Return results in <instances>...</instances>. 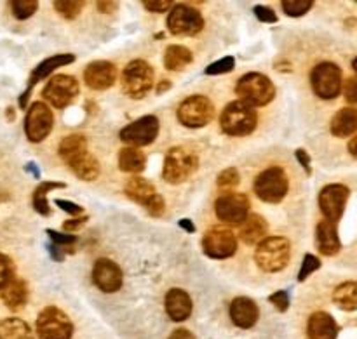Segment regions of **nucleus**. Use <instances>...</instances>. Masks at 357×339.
I'll list each match as a JSON object with an SVG mask.
<instances>
[{
  "label": "nucleus",
  "instance_id": "f257e3e1",
  "mask_svg": "<svg viewBox=\"0 0 357 339\" xmlns=\"http://www.w3.org/2000/svg\"><path fill=\"white\" fill-rule=\"evenodd\" d=\"M257 110L241 100L227 104L222 111V117H220L222 131L229 136H236V138L251 134L257 129Z\"/></svg>",
  "mask_w": 357,
  "mask_h": 339
},
{
  "label": "nucleus",
  "instance_id": "f03ea898",
  "mask_svg": "<svg viewBox=\"0 0 357 339\" xmlns=\"http://www.w3.org/2000/svg\"><path fill=\"white\" fill-rule=\"evenodd\" d=\"M291 256V244L284 237H265L257 247L255 260L260 270L275 274L286 268Z\"/></svg>",
  "mask_w": 357,
  "mask_h": 339
},
{
  "label": "nucleus",
  "instance_id": "7ed1b4c3",
  "mask_svg": "<svg viewBox=\"0 0 357 339\" xmlns=\"http://www.w3.org/2000/svg\"><path fill=\"white\" fill-rule=\"evenodd\" d=\"M236 93L241 96V101L250 107H265L275 97V87L267 75L251 72L241 77L236 86Z\"/></svg>",
  "mask_w": 357,
  "mask_h": 339
},
{
  "label": "nucleus",
  "instance_id": "20e7f679",
  "mask_svg": "<svg viewBox=\"0 0 357 339\" xmlns=\"http://www.w3.org/2000/svg\"><path fill=\"white\" fill-rule=\"evenodd\" d=\"M197 167L199 159L194 152L183 148V146H174L166 153L162 178L166 183L180 184L187 181L197 171Z\"/></svg>",
  "mask_w": 357,
  "mask_h": 339
},
{
  "label": "nucleus",
  "instance_id": "39448f33",
  "mask_svg": "<svg viewBox=\"0 0 357 339\" xmlns=\"http://www.w3.org/2000/svg\"><path fill=\"white\" fill-rule=\"evenodd\" d=\"M122 90L131 100H142L153 86V68L143 59L128 63L121 75Z\"/></svg>",
  "mask_w": 357,
  "mask_h": 339
},
{
  "label": "nucleus",
  "instance_id": "423d86ee",
  "mask_svg": "<svg viewBox=\"0 0 357 339\" xmlns=\"http://www.w3.org/2000/svg\"><path fill=\"white\" fill-rule=\"evenodd\" d=\"M289 180L281 167H268L255 180V194L267 204H279L288 195Z\"/></svg>",
  "mask_w": 357,
  "mask_h": 339
},
{
  "label": "nucleus",
  "instance_id": "0eeeda50",
  "mask_svg": "<svg viewBox=\"0 0 357 339\" xmlns=\"http://www.w3.org/2000/svg\"><path fill=\"white\" fill-rule=\"evenodd\" d=\"M310 84H312V90L321 100H335L342 93V86H344L340 66L335 63H319L310 72Z\"/></svg>",
  "mask_w": 357,
  "mask_h": 339
},
{
  "label": "nucleus",
  "instance_id": "6e6552de",
  "mask_svg": "<svg viewBox=\"0 0 357 339\" xmlns=\"http://www.w3.org/2000/svg\"><path fill=\"white\" fill-rule=\"evenodd\" d=\"M215 117V107L211 100L202 94L187 97L178 108V120L190 129H199L208 125Z\"/></svg>",
  "mask_w": 357,
  "mask_h": 339
},
{
  "label": "nucleus",
  "instance_id": "1a4fd4ad",
  "mask_svg": "<svg viewBox=\"0 0 357 339\" xmlns=\"http://www.w3.org/2000/svg\"><path fill=\"white\" fill-rule=\"evenodd\" d=\"M37 334L40 339H70L73 324L65 312L56 306H47L37 317Z\"/></svg>",
  "mask_w": 357,
  "mask_h": 339
},
{
  "label": "nucleus",
  "instance_id": "9d476101",
  "mask_svg": "<svg viewBox=\"0 0 357 339\" xmlns=\"http://www.w3.org/2000/svg\"><path fill=\"white\" fill-rule=\"evenodd\" d=\"M167 28L173 35L194 37L204 30V17L197 9L185 3H178L167 16Z\"/></svg>",
  "mask_w": 357,
  "mask_h": 339
},
{
  "label": "nucleus",
  "instance_id": "9b49d317",
  "mask_svg": "<svg viewBox=\"0 0 357 339\" xmlns=\"http://www.w3.org/2000/svg\"><path fill=\"white\" fill-rule=\"evenodd\" d=\"M52 127H54V115L47 104L37 101L28 108L26 118H24V132L31 143L44 141L51 134Z\"/></svg>",
  "mask_w": 357,
  "mask_h": 339
},
{
  "label": "nucleus",
  "instance_id": "f8f14e48",
  "mask_svg": "<svg viewBox=\"0 0 357 339\" xmlns=\"http://www.w3.org/2000/svg\"><path fill=\"white\" fill-rule=\"evenodd\" d=\"M79 94V82L72 75H54L45 84L42 96L51 107L66 108Z\"/></svg>",
  "mask_w": 357,
  "mask_h": 339
},
{
  "label": "nucleus",
  "instance_id": "ddd939ff",
  "mask_svg": "<svg viewBox=\"0 0 357 339\" xmlns=\"http://www.w3.org/2000/svg\"><path fill=\"white\" fill-rule=\"evenodd\" d=\"M215 212L227 225H241L250 216V198L243 194L229 191L216 198Z\"/></svg>",
  "mask_w": 357,
  "mask_h": 339
},
{
  "label": "nucleus",
  "instance_id": "4468645a",
  "mask_svg": "<svg viewBox=\"0 0 357 339\" xmlns=\"http://www.w3.org/2000/svg\"><path fill=\"white\" fill-rule=\"evenodd\" d=\"M157 134H159V118L155 115H145L132 124L126 125L119 138L131 145L132 148H138V146H146L155 141Z\"/></svg>",
  "mask_w": 357,
  "mask_h": 339
},
{
  "label": "nucleus",
  "instance_id": "2eb2a0df",
  "mask_svg": "<svg viewBox=\"0 0 357 339\" xmlns=\"http://www.w3.org/2000/svg\"><path fill=\"white\" fill-rule=\"evenodd\" d=\"M202 251L213 260H227L237 251V239L230 230L211 228L202 239Z\"/></svg>",
  "mask_w": 357,
  "mask_h": 339
},
{
  "label": "nucleus",
  "instance_id": "dca6fc26",
  "mask_svg": "<svg viewBox=\"0 0 357 339\" xmlns=\"http://www.w3.org/2000/svg\"><path fill=\"white\" fill-rule=\"evenodd\" d=\"M349 195H351L349 187L340 183L328 184V187H324L321 190L319 207L324 218H326V221L337 223L342 218V214L345 211V205H347Z\"/></svg>",
  "mask_w": 357,
  "mask_h": 339
},
{
  "label": "nucleus",
  "instance_id": "f3484780",
  "mask_svg": "<svg viewBox=\"0 0 357 339\" xmlns=\"http://www.w3.org/2000/svg\"><path fill=\"white\" fill-rule=\"evenodd\" d=\"M93 282L101 292L114 294L122 287V270L117 263L110 260H98L93 268Z\"/></svg>",
  "mask_w": 357,
  "mask_h": 339
},
{
  "label": "nucleus",
  "instance_id": "a211bd4d",
  "mask_svg": "<svg viewBox=\"0 0 357 339\" xmlns=\"http://www.w3.org/2000/svg\"><path fill=\"white\" fill-rule=\"evenodd\" d=\"M75 61V56L73 54H68V52H65V54H56V56H51V58L44 59L42 63H38L37 68L31 72L30 75V82H28V87L26 90H24L23 94H21L20 97V107L24 108L28 104V97H30L31 94V89H33V86L37 82H40V80L47 79L49 75H51L54 70L61 68V66H66L70 65V63Z\"/></svg>",
  "mask_w": 357,
  "mask_h": 339
},
{
  "label": "nucleus",
  "instance_id": "6ab92c4d",
  "mask_svg": "<svg viewBox=\"0 0 357 339\" xmlns=\"http://www.w3.org/2000/svg\"><path fill=\"white\" fill-rule=\"evenodd\" d=\"M86 86L93 90L110 89L117 80V68L110 61H94L84 72Z\"/></svg>",
  "mask_w": 357,
  "mask_h": 339
},
{
  "label": "nucleus",
  "instance_id": "aec40b11",
  "mask_svg": "<svg viewBox=\"0 0 357 339\" xmlns=\"http://www.w3.org/2000/svg\"><path fill=\"white\" fill-rule=\"evenodd\" d=\"M230 319L241 329H251L260 319V310L253 299L236 298L230 303Z\"/></svg>",
  "mask_w": 357,
  "mask_h": 339
},
{
  "label": "nucleus",
  "instance_id": "412c9836",
  "mask_svg": "<svg viewBox=\"0 0 357 339\" xmlns=\"http://www.w3.org/2000/svg\"><path fill=\"white\" fill-rule=\"evenodd\" d=\"M166 312L174 322H183L192 313V299L183 289H171L166 294Z\"/></svg>",
  "mask_w": 357,
  "mask_h": 339
},
{
  "label": "nucleus",
  "instance_id": "4be33fe9",
  "mask_svg": "<svg viewBox=\"0 0 357 339\" xmlns=\"http://www.w3.org/2000/svg\"><path fill=\"white\" fill-rule=\"evenodd\" d=\"M316 242H317V251H319L323 256H335V254L340 251L342 244L338 239L337 226L331 221H321L316 228Z\"/></svg>",
  "mask_w": 357,
  "mask_h": 339
},
{
  "label": "nucleus",
  "instance_id": "5701e85b",
  "mask_svg": "<svg viewBox=\"0 0 357 339\" xmlns=\"http://www.w3.org/2000/svg\"><path fill=\"white\" fill-rule=\"evenodd\" d=\"M307 333L309 339H337L338 326L330 313L316 312L310 315Z\"/></svg>",
  "mask_w": 357,
  "mask_h": 339
},
{
  "label": "nucleus",
  "instance_id": "b1692460",
  "mask_svg": "<svg viewBox=\"0 0 357 339\" xmlns=\"http://www.w3.org/2000/svg\"><path fill=\"white\" fill-rule=\"evenodd\" d=\"M268 232V225L260 214H250L243 223H241L239 237L248 246L260 244Z\"/></svg>",
  "mask_w": 357,
  "mask_h": 339
},
{
  "label": "nucleus",
  "instance_id": "393cba45",
  "mask_svg": "<svg viewBox=\"0 0 357 339\" xmlns=\"http://www.w3.org/2000/svg\"><path fill=\"white\" fill-rule=\"evenodd\" d=\"M0 298H2L3 305L13 312L23 308L28 301V285L26 282L21 278H13L6 287L0 291Z\"/></svg>",
  "mask_w": 357,
  "mask_h": 339
},
{
  "label": "nucleus",
  "instance_id": "a878e982",
  "mask_svg": "<svg viewBox=\"0 0 357 339\" xmlns=\"http://www.w3.org/2000/svg\"><path fill=\"white\" fill-rule=\"evenodd\" d=\"M357 131V111L354 107L342 108L331 120V132L337 138H347Z\"/></svg>",
  "mask_w": 357,
  "mask_h": 339
},
{
  "label": "nucleus",
  "instance_id": "bb28decb",
  "mask_svg": "<svg viewBox=\"0 0 357 339\" xmlns=\"http://www.w3.org/2000/svg\"><path fill=\"white\" fill-rule=\"evenodd\" d=\"M58 150L63 162L70 166V164L75 162L77 159L87 153V139L82 134H70L61 139Z\"/></svg>",
  "mask_w": 357,
  "mask_h": 339
},
{
  "label": "nucleus",
  "instance_id": "cd10ccee",
  "mask_svg": "<svg viewBox=\"0 0 357 339\" xmlns=\"http://www.w3.org/2000/svg\"><path fill=\"white\" fill-rule=\"evenodd\" d=\"M126 195H128L131 200L138 202L139 205L145 207V205L155 197L157 191H155V187H153L150 181H146L145 178L135 176L128 181V184H126Z\"/></svg>",
  "mask_w": 357,
  "mask_h": 339
},
{
  "label": "nucleus",
  "instance_id": "c85d7f7f",
  "mask_svg": "<svg viewBox=\"0 0 357 339\" xmlns=\"http://www.w3.org/2000/svg\"><path fill=\"white\" fill-rule=\"evenodd\" d=\"M194 61V54L185 45H169L164 52V66L169 72H181Z\"/></svg>",
  "mask_w": 357,
  "mask_h": 339
},
{
  "label": "nucleus",
  "instance_id": "c756f323",
  "mask_svg": "<svg viewBox=\"0 0 357 339\" xmlns=\"http://www.w3.org/2000/svg\"><path fill=\"white\" fill-rule=\"evenodd\" d=\"M117 162L119 169L129 174H138L145 169V155H143L142 150L132 148V146L122 148L121 152H119Z\"/></svg>",
  "mask_w": 357,
  "mask_h": 339
},
{
  "label": "nucleus",
  "instance_id": "7c9ffc66",
  "mask_svg": "<svg viewBox=\"0 0 357 339\" xmlns=\"http://www.w3.org/2000/svg\"><path fill=\"white\" fill-rule=\"evenodd\" d=\"M70 169L73 171L77 178H80L82 181H94L100 176V164H98L96 157L91 155L89 152L86 155H82L80 159H77L75 162L70 164Z\"/></svg>",
  "mask_w": 357,
  "mask_h": 339
},
{
  "label": "nucleus",
  "instance_id": "2f4dec72",
  "mask_svg": "<svg viewBox=\"0 0 357 339\" xmlns=\"http://www.w3.org/2000/svg\"><path fill=\"white\" fill-rule=\"evenodd\" d=\"M333 301L345 312H356L357 310V284L354 281L344 282L338 285L333 292Z\"/></svg>",
  "mask_w": 357,
  "mask_h": 339
},
{
  "label": "nucleus",
  "instance_id": "473e14b6",
  "mask_svg": "<svg viewBox=\"0 0 357 339\" xmlns=\"http://www.w3.org/2000/svg\"><path fill=\"white\" fill-rule=\"evenodd\" d=\"M58 188H66L65 183H59V181H44V183L38 184L33 191V209L42 216L51 214V207H49L47 202V194L52 190H58Z\"/></svg>",
  "mask_w": 357,
  "mask_h": 339
},
{
  "label": "nucleus",
  "instance_id": "72a5a7b5",
  "mask_svg": "<svg viewBox=\"0 0 357 339\" xmlns=\"http://www.w3.org/2000/svg\"><path fill=\"white\" fill-rule=\"evenodd\" d=\"M0 339H33V333L21 319H6L0 322Z\"/></svg>",
  "mask_w": 357,
  "mask_h": 339
},
{
  "label": "nucleus",
  "instance_id": "f704fd0d",
  "mask_svg": "<svg viewBox=\"0 0 357 339\" xmlns=\"http://www.w3.org/2000/svg\"><path fill=\"white\" fill-rule=\"evenodd\" d=\"M9 7L16 19H28L37 13L38 2L37 0H14L9 3Z\"/></svg>",
  "mask_w": 357,
  "mask_h": 339
},
{
  "label": "nucleus",
  "instance_id": "c9c22d12",
  "mask_svg": "<svg viewBox=\"0 0 357 339\" xmlns=\"http://www.w3.org/2000/svg\"><path fill=\"white\" fill-rule=\"evenodd\" d=\"M54 7L61 17H65V19H75L80 14V10H82L84 2L82 0L80 2H77V0H58V2H54Z\"/></svg>",
  "mask_w": 357,
  "mask_h": 339
},
{
  "label": "nucleus",
  "instance_id": "e433bc0d",
  "mask_svg": "<svg viewBox=\"0 0 357 339\" xmlns=\"http://www.w3.org/2000/svg\"><path fill=\"white\" fill-rule=\"evenodd\" d=\"M281 6L288 16L298 17V16H303V14L309 13V10L312 9L314 3H312V0H284Z\"/></svg>",
  "mask_w": 357,
  "mask_h": 339
},
{
  "label": "nucleus",
  "instance_id": "4c0bfd02",
  "mask_svg": "<svg viewBox=\"0 0 357 339\" xmlns=\"http://www.w3.org/2000/svg\"><path fill=\"white\" fill-rule=\"evenodd\" d=\"M241 181V176L239 173H237V169H234V167H229V169L222 171V173L218 174V180H216V184H218L220 190L227 191L229 194L230 190H234V188L239 184Z\"/></svg>",
  "mask_w": 357,
  "mask_h": 339
},
{
  "label": "nucleus",
  "instance_id": "58836bf2",
  "mask_svg": "<svg viewBox=\"0 0 357 339\" xmlns=\"http://www.w3.org/2000/svg\"><path fill=\"white\" fill-rule=\"evenodd\" d=\"M45 233L49 235V239L52 240V244L58 247H61L63 251L66 253H73V251H70L68 247H73L77 242V237L75 235H70V233H59L56 232V230H45Z\"/></svg>",
  "mask_w": 357,
  "mask_h": 339
},
{
  "label": "nucleus",
  "instance_id": "ea45409f",
  "mask_svg": "<svg viewBox=\"0 0 357 339\" xmlns=\"http://www.w3.org/2000/svg\"><path fill=\"white\" fill-rule=\"evenodd\" d=\"M236 68V59L232 56H225V58L218 59V61L211 63L206 68V75H222V73H229Z\"/></svg>",
  "mask_w": 357,
  "mask_h": 339
},
{
  "label": "nucleus",
  "instance_id": "a19ab883",
  "mask_svg": "<svg viewBox=\"0 0 357 339\" xmlns=\"http://www.w3.org/2000/svg\"><path fill=\"white\" fill-rule=\"evenodd\" d=\"M16 270H14V263L10 258L0 254V291L9 284L13 278H16Z\"/></svg>",
  "mask_w": 357,
  "mask_h": 339
},
{
  "label": "nucleus",
  "instance_id": "79ce46f5",
  "mask_svg": "<svg viewBox=\"0 0 357 339\" xmlns=\"http://www.w3.org/2000/svg\"><path fill=\"white\" fill-rule=\"evenodd\" d=\"M319 268H321V261L317 260L314 254H305V258H303L302 261V268H300L298 271V282L307 281V277H309L310 274H314L316 270H319Z\"/></svg>",
  "mask_w": 357,
  "mask_h": 339
},
{
  "label": "nucleus",
  "instance_id": "37998d69",
  "mask_svg": "<svg viewBox=\"0 0 357 339\" xmlns=\"http://www.w3.org/2000/svg\"><path fill=\"white\" fill-rule=\"evenodd\" d=\"M145 209L150 216H153V218H160V216L164 214V211H166V202H164V198L157 194L155 197L145 205Z\"/></svg>",
  "mask_w": 357,
  "mask_h": 339
},
{
  "label": "nucleus",
  "instance_id": "c03bdc74",
  "mask_svg": "<svg viewBox=\"0 0 357 339\" xmlns=\"http://www.w3.org/2000/svg\"><path fill=\"white\" fill-rule=\"evenodd\" d=\"M268 301L279 310V312H286L289 308V296L286 291H278L274 294L268 296Z\"/></svg>",
  "mask_w": 357,
  "mask_h": 339
},
{
  "label": "nucleus",
  "instance_id": "a18cd8bd",
  "mask_svg": "<svg viewBox=\"0 0 357 339\" xmlns=\"http://www.w3.org/2000/svg\"><path fill=\"white\" fill-rule=\"evenodd\" d=\"M255 16H257L260 21H264V23H275V21H278V14L274 13V9L265 6L255 7Z\"/></svg>",
  "mask_w": 357,
  "mask_h": 339
},
{
  "label": "nucleus",
  "instance_id": "49530a36",
  "mask_svg": "<svg viewBox=\"0 0 357 339\" xmlns=\"http://www.w3.org/2000/svg\"><path fill=\"white\" fill-rule=\"evenodd\" d=\"M344 87V94H345V100L349 101V103L354 107L357 103V86H356V77H349L347 80H345V86Z\"/></svg>",
  "mask_w": 357,
  "mask_h": 339
},
{
  "label": "nucleus",
  "instance_id": "de8ad7c7",
  "mask_svg": "<svg viewBox=\"0 0 357 339\" xmlns=\"http://www.w3.org/2000/svg\"><path fill=\"white\" fill-rule=\"evenodd\" d=\"M87 219H89L87 216H75L73 219H68V221L63 223V230H65L66 233H70V235H72V233H75L77 230H80L84 225H86Z\"/></svg>",
  "mask_w": 357,
  "mask_h": 339
},
{
  "label": "nucleus",
  "instance_id": "09e8293b",
  "mask_svg": "<svg viewBox=\"0 0 357 339\" xmlns=\"http://www.w3.org/2000/svg\"><path fill=\"white\" fill-rule=\"evenodd\" d=\"M54 204L58 205V207L61 209V211L68 212L70 216H80L84 212V209L80 207V205L73 204V202H70V200H61V198H56Z\"/></svg>",
  "mask_w": 357,
  "mask_h": 339
},
{
  "label": "nucleus",
  "instance_id": "8fccbe9b",
  "mask_svg": "<svg viewBox=\"0 0 357 339\" xmlns=\"http://www.w3.org/2000/svg\"><path fill=\"white\" fill-rule=\"evenodd\" d=\"M171 6H173V2H169V0H146V2H143V7L146 10H152V13H164Z\"/></svg>",
  "mask_w": 357,
  "mask_h": 339
},
{
  "label": "nucleus",
  "instance_id": "3c124183",
  "mask_svg": "<svg viewBox=\"0 0 357 339\" xmlns=\"http://www.w3.org/2000/svg\"><path fill=\"white\" fill-rule=\"evenodd\" d=\"M295 155H296V160H298V162L302 164L303 169H305V173H307V174H312V167H310V157H309V153H307L303 148H298V150H296Z\"/></svg>",
  "mask_w": 357,
  "mask_h": 339
},
{
  "label": "nucleus",
  "instance_id": "603ef678",
  "mask_svg": "<svg viewBox=\"0 0 357 339\" xmlns=\"http://www.w3.org/2000/svg\"><path fill=\"white\" fill-rule=\"evenodd\" d=\"M115 9H117V2H103V0H101V2H98V10H100V13L110 14V13H114Z\"/></svg>",
  "mask_w": 357,
  "mask_h": 339
},
{
  "label": "nucleus",
  "instance_id": "864d4df0",
  "mask_svg": "<svg viewBox=\"0 0 357 339\" xmlns=\"http://www.w3.org/2000/svg\"><path fill=\"white\" fill-rule=\"evenodd\" d=\"M169 339H195V336L188 329H176Z\"/></svg>",
  "mask_w": 357,
  "mask_h": 339
},
{
  "label": "nucleus",
  "instance_id": "5fc2aeb1",
  "mask_svg": "<svg viewBox=\"0 0 357 339\" xmlns=\"http://www.w3.org/2000/svg\"><path fill=\"white\" fill-rule=\"evenodd\" d=\"M178 225H180V228H183L185 232L195 233V225L190 221V219H180V223H178Z\"/></svg>",
  "mask_w": 357,
  "mask_h": 339
},
{
  "label": "nucleus",
  "instance_id": "6e6d98bb",
  "mask_svg": "<svg viewBox=\"0 0 357 339\" xmlns=\"http://www.w3.org/2000/svg\"><path fill=\"white\" fill-rule=\"evenodd\" d=\"M169 87H171V82H169V80H162V82H160L159 86H157V94L166 93V90L169 89Z\"/></svg>",
  "mask_w": 357,
  "mask_h": 339
},
{
  "label": "nucleus",
  "instance_id": "4d7b16f0",
  "mask_svg": "<svg viewBox=\"0 0 357 339\" xmlns=\"http://www.w3.org/2000/svg\"><path fill=\"white\" fill-rule=\"evenodd\" d=\"M356 143H357L356 138H352L351 143H349V152H351L352 157L357 155V152H356Z\"/></svg>",
  "mask_w": 357,
  "mask_h": 339
},
{
  "label": "nucleus",
  "instance_id": "13d9d810",
  "mask_svg": "<svg viewBox=\"0 0 357 339\" xmlns=\"http://www.w3.org/2000/svg\"><path fill=\"white\" fill-rule=\"evenodd\" d=\"M28 169H30V171H31V173H33V174H35V176H37V178H38V169H35V167H33V166H31V164H30V166H28Z\"/></svg>",
  "mask_w": 357,
  "mask_h": 339
}]
</instances>
